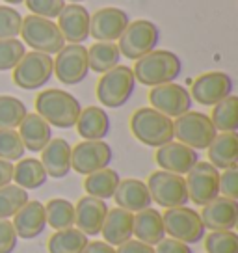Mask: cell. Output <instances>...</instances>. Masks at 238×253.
I'll use <instances>...</instances> for the list:
<instances>
[{
    "mask_svg": "<svg viewBox=\"0 0 238 253\" xmlns=\"http://www.w3.org/2000/svg\"><path fill=\"white\" fill-rule=\"evenodd\" d=\"M80 110L82 106L79 99L64 89L50 87L40 91L36 97V114H40L50 126L71 128L77 125Z\"/></svg>",
    "mask_w": 238,
    "mask_h": 253,
    "instance_id": "obj_1",
    "label": "cell"
},
{
    "mask_svg": "<svg viewBox=\"0 0 238 253\" xmlns=\"http://www.w3.org/2000/svg\"><path fill=\"white\" fill-rule=\"evenodd\" d=\"M183 69L181 58L171 50H151L149 54L142 56L134 63V79L143 86H160L167 82H175Z\"/></svg>",
    "mask_w": 238,
    "mask_h": 253,
    "instance_id": "obj_2",
    "label": "cell"
},
{
    "mask_svg": "<svg viewBox=\"0 0 238 253\" xmlns=\"http://www.w3.org/2000/svg\"><path fill=\"white\" fill-rule=\"evenodd\" d=\"M130 132L147 147H162L173 142V119L151 106H143L130 116Z\"/></svg>",
    "mask_w": 238,
    "mask_h": 253,
    "instance_id": "obj_3",
    "label": "cell"
},
{
    "mask_svg": "<svg viewBox=\"0 0 238 253\" xmlns=\"http://www.w3.org/2000/svg\"><path fill=\"white\" fill-rule=\"evenodd\" d=\"M23 43L36 50V52H43V54H58L65 45V40L62 32L58 28V24L52 19H45V17L30 15L23 17V24H21V34Z\"/></svg>",
    "mask_w": 238,
    "mask_h": 253,
    "instance_id": "obj_4",
    "label": "cell"
},
{
    "mask_svg": "<svg viewBox=\"0 0 238 253\" xmlns=\"http://www.w3.org/2000/svg\"><path fill=\"white\" fill-rule=\"evenodd\" d=\"M136 89L134 73L127 65H116L103 73L97 82V99L106 108H121L130 101Z\"/></svg>",
    "mask_w": 238,
    "mask_h": 253,
    "instance_id": "obj_5",
    "label": "cell"
},
{
    "mask_svg": "<svg viewBox=\"0 0 238 253\" xmlns=\"http://www.w3.org/2000/svg\"><path fill=\"white\" fill-rule=\"evenodd\" d=\"M216 134L218 130L214 128L210 118L201 112L190 110L175 118L173 121V138L196 151L206 149L216 138Z\"/></svg>",
    "mask_w": 238,
    "mask_h": 253,
    "instance_id": "obj_6",
    "label": "cell"
},
{
    "mask_svg": "<svg viewBox=\"0 0 238 253\" xmlns=\"http://www.w3.org/2000/svg\"><path fill=\"white\" fill-rule=\"evenodd\" d=\"M160 41L159 26L147 19H136L128 23L125 32L119 38V52L127 60H140L142 56L149 54L157 48Z\"/></svg>",
    "mask_w": 238,
    "mask_h": 253,
    "instance_id": "obj_7",
    "label": "cell"
},
{
    "mask_svg": "<svg viewBox=\"0 0 238 253\" xmlns=\"http://www.w3.org/2000/svg\"><path fill=\"white\" fill-rule=\"evenodd\" d=\"M164 221V229L169 238H175L184 244H198L205 238V225L201 221L198 211H194L190 207H173L166 209V212L162 214Z\"/></svg>",
    "mask_w": 238,
    "mask_h": 253,
    "instance_id": "obj_8",
    "label": "cell"
},
{
    "mask_svg": "<svg viewBox=\"0 0 238 253\" xmlns=\"http://www.w3.org/2000/svg\"><path fill=\"white\" fill-rule=\"evenodd\" d=\"M54 75V62L52 56L43 52H26L21 62L13 67V84L21 89L34 91L48 84Z\"/></svg>",
    "mask_w": 238,
    "mask_h": 253,
    "instance_id": "obj_9",
    "label": "cell"
},
{
    "mask_svg": "<svg viewBox=\"0 0 238 253\" xmlns=\"http://www.w3.org/2000/svg\"><path fill=\"white\" fill-rule=\"evenodd\" d=\"M145 184L149 188L153 201L164 209L183 207L190 201L188 190H186V181H184L183 175L159 169V171H153L149 175V181Z\"/></svg>",
    "mask_w": 238,
    "mask_h": 253,
    "instance_id": "obj_10",
    "label": "cell"
},
{
    "mask_svg": "<svg viewBox=\"0 0 238 253\" xmlns=\"http://www.w3.org/2000/svg\"><path fill=\"white\" fill-rule=\"evenodd\" d=\"M186 190L188 199L194 205H206L220 196V169L210 162H198L186 173Z\"/></svg>",
    "mask_w": 238,
    "mask_h": 253,
    "instance_id": "obj_11",
    "label": "cell"
},
{
    "mask_svg": "<svg viewBox=\"0 0 238 253\" xmlns=\"http://www.w3.org/2000/svg\"><path fill=\"white\" fill-rule=\"evenodd\" d=\"M54 62V75L65 86H77L86 80L89 67H87V48L84 45L65 43L64 48L52 58Z\"/></svg>",
    "mask_w": 238,
    "mask_h": 253,
    "instance_id": "obj_12",
    "label": "cell"
},
{
    "mask_svg": "<svg viewBox=\"0 0 238 253\" xmlns=\"http://www.w3.org/2000/svg\"><path fill=\"white\" fill-rule=\"evenodd\" d=\"M112 158L114 151L104 140H84L71 147V169L89 175L110 166Z\"/></svg>",
    "mask_w": 238,
    "mask_h": 253,
    "instance_id": "obj_13",
    "label": "cell"
},
{
    "mask_svg": "<svg viewBox=\"0 0 238 253\" xmlns=\"http://www.w3.org/2000/svg\"><path fill=\"white\" fill-rule=\"evenodd\" d=\"M192 97L190 91L181 84L175 82H167V84H160V86L151 87L149 91V104L151 108L159 110L167 118H179L186 112L192 110Z\"/></svg>",
    "mask_w": 238,
    "mask_h": 253,
    "instance_id": "obj_14",
    "label": "cell"
},
{
    "mask_svg": "<svg viewBox=\"0 0 238 253\" xmlns=\"http://www.w3.org/2000/svg\"><path fill=\"white\" fill-rule=\"evenodd\" d=\"M233 95V79L223 71H208L194 80L190 89L192 101L201 106H214Z\"/></svg>",
    "mask_w": 238,
    "mask_h": 253,
    "instance_id": "obj_15",
    "label": "cell"
},
{
    "mask_svg": "<svg viewBox=\"0 0 238 253\" xmlns=\"http://www.w3.org/2000/svg\"><path fill=\"white\" fill-rule=\"evenodd\" d=\"M130 19L125 9L101 8L89 15V36L97 41H118Z\"/></svg>",
    "mask_w": 238,
    "mask_h": 253,
    "instance_id": "obj_16",
    "label": "cell"
},
{
    "mask_svg": "<svg viewBox=\"0 0 238 253\" xmlns=\"http://www.w3.org/2000/svg\"><path fill=\"white\" fill-rule=\"evenodd\" d=\"M155 160L160 166V169H164V171L186 175L199 162V155L198 151L184 145V143L169 142L162 147H157Z\"/></svg>",
    "mask_w": 238,
    "mask_h": 253,
    "instance_id": "obj_17",
    "label": "cell"
},
{
    "mask_svg": "<svg viewBox=\"0 0 238 253\" xmlns=\"http://www.w3.org/2000/svg\"><path fill=\"white\" fill-rule=\"evenodd\" d=\"M201 221L205 229L210 231H235L238 223V203L237 199L218 196L210 203L203 205Z\"/></svg>",
    "mask_w": 238,
    "mask_h": 253,
    "instance_id": "obj_18",
    "label": "cell"
},
{
    "mask_svg": "<svg viewBox=\"0 0 238 253\" xmlns=\"http://www.w3.org/2000/svg\"><path fill=\"white\" fill-rule=\"evenodd\" d=\"M56 19L65 41L82 45L89 38V11L82 4H65Z\"/></svg>",
    "mask_w": 238,
    "mask_h": 253,
    "instance_id": "obj_19",
    "label": "cell"
},
{
    "mask_svg": "<svg viewBox=\"0 0 238 253\" xmlns=\"http://www.w3.org/2000/svg\"><path fill=\"white\" fill-rule=\"evenodd\" d=\"M106 214H108L106 201L84 196L75 205V225L86 237H95V235H101Z\"/></svg>",
    "mask_w": 238,
    "mask_h": 253,
    "instance_id": "obj_20",
    "label": "cell"
},
{
    "mask_svg": "<svg viewBox=\"0 0 238 253\" xmlns=\"http://www.w3.org/2000/svg\"><path fill=\"white\" fill-rule=\"evenodd\" d=\"M15 220L11 221L15 227L17 237L24 240H32L43 235V231L47 227V216H45V205L41 201H26L19 212L13 216Z\"/></svg>",
    "mask_w": 238,
    "mask_h": 253,
    "instance_id": "obj_21",
    "label": "cell"
},
{
    "mask_svg": "<svg viewBox=\"0 0 238 253\" xmlns=\"http://www.w3.org/2000/svg\"><path fill=\"white\" fill-rule=\"evenodd\" d=\"M41 164L48 177L64 179L71 171V145L64 138H52L41 151Z\"/></svg>",
    "mask_w": 238,
    "mask_h": 253,
    "instance_id": "obj_22",
    "label": "cell"
},
{
    "mask_svg": "<svg viewBox=\"0 0 238 253\" xmlns=\"http://www.w3.org/2000/svg\"><path fill=\"white\" fill-rule=\"evenodd\" d=\"M114 199H116L119 209H125V211L132 214L151 207L153 203L147 184L140 181V179H123V181H119L118 188L114 192Z\"/></svg>",
    "mask_w": 238,
    "mask_h": 253,
    "instance_id": "obj_23",
    "label": "cell"
},
{
    "mask_svg": "<svg viewBox=\"0 0 238 253\" xmlns=\"http://www.w3.org/2000/svg\"><path fill=\"white\" fill-rule=\"evenodd\" d=\"M132 237L149 246H157L160 240H164L166 229H164L162 214L151 207L136 212L134 220H132Z\"/></svg>",
    "mask_w": 238,
    "mask_h": 253,
    "instance_id": "obj_24",
    "label": "cell"
},
{
    "mask_svg": "<svg viewBox=\"0 0 238 253\" xmlns=\"http://www.w3.org/2000/svg\"><path fill=\"white\" fill-rule=\"evenodd\" d=\"M17 132L23 140L24 149L30 153H41L43 147L52 140V126L40 114H26Z\"/></svg>",
    "mask_w": 238,
    "mask_h": 253,
    "instance_id": "obj_25",
    "label": "cell"
},
{
    "mask_svg": "<svg viewBox=\"0 0 238 253\" xmlns=\"http://www.w3.org/2000/svg\"><path fill=\"white\" fill-rule=\"evenodd\" d=\"M132 220L134 214L125 209H108L106 220L103 223L101 235L104 237V242L110 246H121L132 238Z\"/></svg>",
    "mask_w": 238,
    "mask_h": 253,
    "instance_id": "obj_26",
    "label": "cell"
},
{
    "mask_svg": "<svg viewBox=\"0 0 238 253\" xmlns=\"http://www.w3.org/2000/svg\"><path fill=\"white\" fill-rule=\"evenodd\" d=\"M208 149V162L216 169L238 168V136L237 132H220L216 134Z\"/></svg>",
    "mask_w": 238,
    "mask_h": 253,
    "instance_id": "obj_27",
    "label": "cell"
},
{
    "mask_svg": "<svg viewBox=\"0 0 238 253\" xmlns=\"http://www.w3.org/2000/svg\"><path fill=\"white\" fill-rule=\"evenodd\" d=\"M77 130L84 140H104L110 132V116L101 106H87L80 110Z\"/></svg>",
    "mask_w": 238,
    "mask_h": 253,
    "instance_id": "obj_28",
    "label": "cell"
},
{
    "mask_svg": "<svg viewBox=\"0 0 238 253\" xmlns=\"http://www.w3.org/2000/svg\"><path fill=\"white\" fill-rule=\"evenodd\" d=\"M48 175L38 158H21L13 166V181L24 190H38L47 182Z\"/></svg>",
    "mask_w": 238,
    "mask_h": 253,
    "instance_id": "obj_29",
    "label": "cell"
},
{
    "mask_svg": "<svg viewBox=\"0 0 238 253\" xmlns=\"http://www.w3.org/2000/svg\"><path fill=\"white\" fill-rule=\"evenodd\" d=\"M121 52L114 41H97L87 48V67L93 73H103L119 65Z\"/></svg>",
    "mask_w": 238,
    "mask_h": 253,
    "instance_id": "obj_30",
    "label": "cell"
},
{
    "mask_svg": "<svg viewBox=\"0 0 238 253\" xmlns=\"http://www.w3.org/2000/svg\"><path fill=\"white\" fill-rule=\"evenodd\" d=\"M119 173L112 168H104V169H99V171H93V173L86 175L84 179V190H86L87 196L97 199H106L114 198V192L119 184Z\"/></svg>",
    "mask_w": 238,
    "mask_h": 253,
    "instance_id": "obj_31",
    "label": "cell"
},
{
    "mask_svg": "<svg viewBox=\"0 0 238 253\" xmlns=\"http://www.w3.org/2000/svg\"><path fill=\"white\" fill-rule=\"evenodd\" d=\"M89 238L77 227L56 231L47 242L48 253H82Z\"/></svg>",
    "mask_w": 238,
    "mask_h": 253,
    "instance_id": "obj_32",
    "label": "cell"
},
{
    "mask_svg": "<svg viewBox=\"0 0 238 253\" xmlns=\"http://www.w3.org/2000/svg\"><path fill=\"white\" fill-rule=\"evenodd\" d=\"M218 132H237L238 128V97L229 95L223 101L212 106L208 116Z\"/></svg>",
    "mask_w": 238,
    "mask_h": 253,
    "instance_id": "obj_33",
    "label": "cell"
},
{
    "mask_svg": "<svg viewBox=\"0 0 238 253\" xmlns=\"http://www.w3.org/2000/svg\"><path fill=\"white\" fill-rule=\"evenodd\" d=\"M45 216H47V225L56 231L75 227V205L64 198L50 199L45 205Z\"/></svg>",
    "mask_w": 238,
    "mask_h": 253,
    "instance_id": "obj_34",
    "label": "cell"
},
{
    "mask_svg": "<svg viewBox=\"0 0 238 253\" xmlns=\"http://www.w3.org/2000/svg\"><path fill=\"white\" fill-rule=\"evenodd\" d=\"M28 201V190L17 184H6L0 188V220L13 218L19 209Z\"/></svg>",
    "mask_w": 238,
    "mask_h": 253,
    "instance_id": "obj_35",
    "label": "cell"
},
{
    "mask_svg": "<svg viewBox=\"0 0 238 253\" xmlns=\"http://www.w3.org/2000/svg\"><path fill=\"white\" fill-rule=\"evenodd\" d=\"M28 114L26 104L13 95H0V128H17Z\"/></svg>",
    "mask_w": 238,
    "mask_h": 253,
    "instance_id": "obj_36",
    "label": "cell"
},
{
    "mask_svg": "<svg viewBox=\"0 0 238 253\" xmlns=\"http://www.w3.org/2000/svg\"><path fill=\"white\" fill-rule=\"evenodd\" d=\"M24 143L15 128H0V158L15 162L24 157Z\"/></svg>",
    "mask_w": 238,
    "mask_h": 253,
    "instance_id": "obj_37",
    "label": "cell"
},
{
    "mask_svg": "<svg viewBox=\"0 0 238 253\" xmlns=\"http://www.w3.org/2000/svg\"><path fill=\"white\" fill-rule=\"evenodd\" d=\"M206 253H238V235L235 231H212L205 238Z\"/></svg>",
    "mask_w": 238,
    "mask_h": 253,
    "instance_id": "obj_38",
    "label": "cell"
},
{
    "mask_svg": "<svg viewBox=\"0 0 238 253\" xmlns=\"http://www.w3.org/2000/svg\"><path fill=\"white\" fill-rule=\"evenodd\" d=\"M26 54V45L21 40H0V71H13Z\"/></svg>",
    "mask_w": 238,
    "mask_h": 253,
    "instance_id": "obj_39",
    "label": "cell"
},
{
    "mask_svg": "<svg viewBox=\"0 0 238 253\" xmlns=\"http://www.w3.org/2000/svg\"><path fill=\"white\" fill-rule=\"evenodd\" d=\"M23 15L13 6H0V40H13L21 34Z\"/></svg>",
    "mask_w": 238,
    "mask_h": 253,
    "instance_id": "obj_40",
    "label": "cell"
},
{
    "mask_svg": "<svg viewBox=\"0 0 238 253\" xmlns=\"http://www.w3.org/2000/svg\"><path fill=\"white\" fill-rule=\"evenodd\" d=\"M23 4H26V8L32 15L56 19L60 15V11L64 9L65 0H24Z\"/></svg>",
    "mask_w": 238,
    "mask_h": 253,
    "instance_id": "obj_41",
    "label": "cell"
},
{
    "mask_svg": "<svg viewBox=\"0 0 238 253\" xmlns=\"http://www.w3.org/2000/svg\"><path fill=\"white\" fill-rule=\"evenodd\" d=\"M220 173V194L223 198L238 199V168L222 169Z\"/></svg>",
    "mask_w": 238,
    "mask_h": 253,
    "instance_id": "obj_42",
    "label": "cell"
},
{
    "mask_svg": "<svg viewBox=\"0 0 238 253\" xmlns=\"http://www.w3.org/2000/svg\"><path fill=\"white\" fill-rule=\"evenodd\" d=\"M17 233L9 220H0V253H13L17 248Z\"/></svg>",
    "mask_w": 238,
    "mask_h": 253,
    "instance_id": "obj_43",
    "label": "cell"
},
{
    "mask_svg": "<svg viewBox=\"0 0 238 253\" xmlns=\"http://www.w3.org/2000/svg\"><path fill=\"white\" fill-rule=\"evenodd\" d=\"M157 253H194L190 250V246L184 244V242H179L175 238H164L157 244Z\"/></svg>",
    "mask_w": 238,
    "mask_h": 253,
    "instance_id": "obj_44",
    "label": "cell"
},
{
    "mask_svg": "<svg viewBox=\"0 0 238 253\" xmlns=\"http://www.w3.org/2000/svg\"><path fill=\"white\" fill-rule=\"evenodd\" d=\"M118 253H157L155 252V248L149 244H145V242H140V240H127L125 244L118 246Z\"/></svg>",
    "mask_w": 238,
    "mask_h": 253,
    "instance_id": "obj_45",
    "label": "cell"
},
{
    "mask_svg": "<svg viewBox=\"0 0 238 253\" xmlns=\"http://www.w3.org/2000/svg\"><path fill=\"white\" fill-rule=\"evenodd\" d=\"M82 253H118V252H116L114 246L106 244L104 240H93V242H87Z\"/></svg>",
    "mask_w": 238,
    "mask_h": 253,
    "instance_id": "obj_46",
    "label": "cell"
},
{
    "mask_svg": "<svg viewBox=\"0 0 238 253\" xmlns=\"http://www.w3.org/2000/svg\"><path fill=\"white\" fill-rule=\"evenodd\" d=\"M11 181H13V164L0 158V188L11 184Z\"/></svg>",
    "mask_w": 238,
    "mask_h": 253,
    "instance_id": "obj_47",
    "label": "cell"
},
{
    "mask_svg": "<svg viewBox=\"0 0 238 253\" xmlns=\"http://www.w3.org/2000/svg\"><path fill=\"white\" fill-rule=\"evenodd\" d=\"M2 2H8V6H17V4H23L24 0H2Z\"/></svg>",
    "mask_w": 238,
    "mask_h": 253,
    "instance_id": "obj_48",
    "label": "cell"
},
{
    "mask_svg": "<svg viewBox=\"0 0 238 253\" xmlns=\"http://www.w3.org/2000/svg\"><path fill=\"white\" fill-rule=\"evenodd\" d=\"M65 2H71V4H79V2H84V0H65Z\"/></svg>",
    "mask_w": 238,
    "mask_h": 253,
    "instance_id": "obj_49",
    "label": "cell"
}]
</instances>
